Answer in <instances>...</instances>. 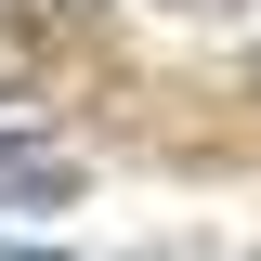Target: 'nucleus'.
I'll return each mask as SVG.
<instances>
[{"label":"nucleus","mask_w":261,"mask_h":261,"mask_svg":"<svg viewBox=\"0 0 261 261\" xmlns=\"http://www.w3.org/2000/svg\"><path fill=\"white\" fill-rule=\"evenodd\" d=\"M0 261H65V248H13V235H0Z\"/></svg>","instance_id":"2"},{"label":"nucleus","mask_w":261,"mask_h":261,"mask_svg":"<svg viewBox=\"0 0 261 261\" xmlns=\"http://www.w3.org/2000/svg\"><path fill=\"white\" fill-rule=\"evenodd\" d=\"M0 196L65 209V196H79V157H65V144H39V130H0Z\"/></svg>","instance_id":"1"}]
</instances>
